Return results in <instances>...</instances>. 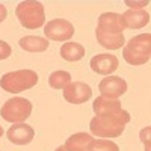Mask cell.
<instances>
[{"label":"cell","mask_w":151,"mask_h":151,"mask_svg":"<svg viewBox=\"0 0 151 151\" xmlns=\"http://www.w3.org/2000/svg\"><path fill=\"white\" fill-rule=\"evenodd\" d=\"M124 23L121 14L116 12H103L98 17V23L95 27L97 42L106 50H118L124 47Z\"/></svg>","instance_id":"1"},{"label":"cell","mask_w":151,"mask_h":151,"mask_svg":"<svg viewBox=\"0 0 151 151\" xmlns=\"http://www.w3.org/2000/svg\"><path fill=\"white\" fill-rule=\"evenodd\" d=\"M122 58L133 67L147 64L151 58V35L139 33L130 38L122 47Z\"/></svg>","instance_id":"2"},{"label":"cell","mask_w":151,"mask_h":151,"mask_svg":"<svg viewBox=\"0 0 151 151\" xmlns=\"http://www.w3.org/2000/svg\"><path fill=\"white\" fill-rule=\"evenodd\" d=\"M38 82H40V76L33 70H17L2 76L0 88L8 94H18L32 89L33 86H36Z\"/></svg>","instance_id":"3"},{"label":"cell","mask_w":151,"mask_h":151,"mask_svg":"<svg viewBox=\"0 0 151 151\" xmlns=\"http://www.w3.org/2000/svg\"><path fill=\"white\" fill-rule=\"evenodd\" d=\"M15 15L18 23L24 29H40L45 26V11L41 2L36 0H24L20 2L15 8Z\"/></svg>","instance_id":"4"},{"label":"cell","mask_w":151,"mask_h":151,"mask_svg":"<svg viewBox=\"0 0 151 151\" xmlns=\"http://www.w3.org/2000/svg\"><path fill=\"white\" fill-rule=\"evenodd\" d=\"M32 109L33 106L27 98L14 97L6 100L3 106L0 107V116L11 124H18L24 122L32 115Z\"/></svg>","instance_id":"5"},{"label":"cell","mask_w":151,"mask_h":151,"mask_svg":"<svg viewBox=\"0 0 151 151\" xmlns=\"http://www.w3.org/2000/svg\"><path fill=\"white\" fill-rule=\"evenodd\" d=\"M92 110L95 112V115L109 116V118H113V119H118L122 124H129L130 122V113L121 106L119 100H112V98L100 95V97H97L94 100Z\"/></svg>","instance_id":"6"},{"label":"cell","mask_w":151,"mask_h":151,"mask_svg":"<svg viewBox=\"0 0 151 151\" xmlns=\"http://www.w3.org/2000/svg\"><path fill=\"white\" fill-rule=\"evenodd\" d=\"M124 130H125V124L119 122L118 119L109 118V116L95 115L89 121V132L92 136H97V137L112 139V137L121 136Z\"/></svg>","instance_id":"7"},{"label":"cell","mask_w":151,"mask_h":151,"mask_svg":"<svg viewBox=\"0 0 151 151\" xmlns=\"http://www.w3.org/2000/svg\"><path fill=\"white\" fill-rule=\"evenodd\" d=\"M76 29L73 26V23L64 18H55L45 23L44 26V35L45 40H52L58 42H68L71 38L74 36Z\"/></svg>","instance_id":"8"},{"label":"cell","mask_w":151,"mask_h":151,"mask_svg":"<svg viewBox=\"0 0 151 151\" xmlns=\"http://www.w3.org/2000/svg\"><path fill=\"white\" fill-rule=\"evenodd\" d=\"M129 89V85L119 76H106V77L98 83V91L103 97L118 100L122 97Z\"/></svg>","instance_id":"9"},{"label":"cell","mask_w":151,"mask_h":151,"mask_svg":"<svg viewBox=\"0 0 151 151\" xmlns=\"http://www.w3.org/2000/svg\"><path fill=\"white\" fill-rule=\"evenodd\" d=\"M64 98L70 104H83L92 98V88L85 82H71L64 89Z\"/></svg>","instance_id":"10"},{"label":"cell","mask_w":151,"mask_h":151,"mask_svg":"<svg viewBox=\"0 0 151 151\" xmlns=\"http://www.w3.org/2000/svg\"><path fill=\"white\" fill-rule=\"evenodd\" d=\"M89 67L94 73L100 76H112L119 67V60L115 55L109 53H98L89 60Z\"/></svg>","instance_id":"11"},{"label":"cell","mask_w":151,"mask_h":151,"mask_svg":"<svg viewBox=\"0 0 151 151\" xmlns=\"http://www.w3.org/2000/svg\"><path fill=\"white\" fill-rule=\"evenodd\" d=\"M6 136H8L9 142L14 145H27L33 141L35 130L32 125L26 122H18V124H12L8 129Z\"/></svg>","instance_id":"12"},{"label":"cell","mask_w":151,"mask_h":151,"mask_svg":"<svg viewBox=\"0 0 151 151\" xmlns=\"http://www.w3.org/2000/svg\"><path fill=\"white\" fill-rule=\"evenodd\" d=\"M121 17L125 29H142L150 23V14L145 9H127Z\"/></svg>","instance_id":"13"},{"label":"cell","mask_w":151,"mask_h":151,"mask_svg":"<svg viewBox=\"0 0 151 151\" xmlns=\"http://www.w3.org/2000/svg\"><path fill=\"white\" fill-rule=\"evenodd\" d=\"M92 141H94V136L91 133L77 132L68 137L64 147L68 151H89V145Z\"/></svg>","instance_id":"14"},{"label":"cell","mask_w":151,"mask_h":151,"mask_svg":"<svg viewBox=\"0 0 151 151\" xmlns=\"http://www.w3.org/2000/svg\"><path fill=\"white\" fill-rule=\"evenodd\" d=\"M48 40L41 36H33V35H27V36H23L20 38L18 45L21 50L24 52H29V53H42L48 48Z\"/></svg>","instance_id":"15"},{"label":"cell","mask_w":151,"mask_h":151,"mask_svg":"<svg viewBox=\"0 0 151 151\" xmlns=\"http://www.w3.org/2000/svg\"><path fill=\"white\" fill-rule=\"evenodd\" d=\"M60 58L67 62H77L85 58V47L79 42H64L60 45Z\"/></svg>","instance_id":"16"},{"label":"cell","mask_w":151,"mask_h":151,"mask_svg":"<svg viewBox=\"0 0 151 151\" xmlns=\"http://www.w3.org/2000/svg\"><path fill=\"white\" fill-rule=\"evenodd\" d=\"M71 74L68 71H64V70H58V71H53L50 74L48 77V85L50 88H53V89H58V91H64L65 88L73 82L71 80Z\"/></svg>","instance_id":"17"},{"label":"cell","mask_w":151,"mask_h":151,"mask_svg":"<svg viewBox=\"0 0 151 151\" xmlns=\"http://www.w3.org/2000/svg\"><path fill=\"white\" fill-rule=\"evenodd\" d=\"M89 151H119V147L107 139H94L89 145Z\"/></svg>","instance_id":"18"},{"label":"cell","mask_w":151,"mask_h":151,"mask_svg":"<svg viewBox=\"0 0 151 151\" xmlns=\"http://www.w3.org/2000/svg\"><path fill=\"white\" fill-rule=\"evenodd\" d=\"M150 134H151V127L150 125H147V127H144L139 133V137H141V141L144 144V148L145 151H150Z\"/></svg>","instance_id":"19"},{"label":"cell","mask_w":151,"mask_h":151,"mask_svg":"<svg viewBox=\"0 0 151 151\" xmlns=\"http://www.w3.org/2000/svg\"><path fill=\"white\" fill-rule=\"evenodd\" d=\"M11 55H12V48H11V45H9L6 41L0 40V60L8 59Z\"/></svg>","instance_id":"20"},{"label":"cell","mask_w":151,"mask_h":151,"mask_svg":"<svg viewBox=\"0 0 151 151\" xmlns=\"http://www.w3.org/2000/svg\"><path fill=\"white\" fill-rule=\"evenodd\" d=\"M150 2L148 0H142V2H130V0H125V5L130 9H144V6H147Z\"/></svg>","instance_id":"21"},{"label":"cell","mask_w":151,"mask_h":151,"mask_svg":"<svg viewBox=\"0 0 151 151\" xmlns=\"http://www.w3.org/2000/svg\"><path fill=\"white\" fill-rule=\"evenodd\" d=\"M8 17V9L3 3H0V23H3Z\"/></svg>","instance_id":"22"},{"label":"cell","mask_w":151,"mask_h":151,"mask_svg":"<svg viewBox=\"0 0 151 151\" xmlns=\"http://www.w3.org/2000/svg\"><path fill=\"white\" fill-rule=\"evenodd\" d=\"M55 151H68V150H67V148H65L64 145H60V147H58V148H56Z\"/></svg>","instance_id":"23"},{"label":"cell","mask_w":151,"mask_h":151,"mask_svg":"<svg viewBox=\"0 0 151 151\" xmlns=\"http://www.w3.org/2000/svg\"><path fill=\"white\" fill-rule=\"evenodd\" d=\"M2 136H3V127L0 125V137H2Z\"/></svg>","instance_id":"24"}]
</instances>
